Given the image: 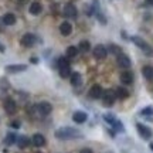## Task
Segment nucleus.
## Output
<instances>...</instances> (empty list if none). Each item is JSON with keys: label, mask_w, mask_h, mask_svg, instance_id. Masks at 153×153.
<instances>
[{"label": "nucleus", "mask_w": 153, "mask_h": 153, "mask_svg": "<svg viewBox=\"0 0 153 153\" xmlns=\"http://www.w3.org/2000/svg\"><path fill=\"white\" fill-rule=\"evenodd\" d=\"M92 54L97 60H105L106 55H108V48H106L105 45H102V44H98V45L94 47Z\"/></svg>", "instance_id": "obj_4"}, {"label": "nucleus", "mask_w": 153, "mask_h": 153, "mask_svg": "<svg viewBox=\"0 0 153 153\" xmlns=\"http://www.w3.org/2000/svg\"><path fill=\"white\" fill-rule=\"evenodd\" d=\"M1 23H3V20H0V31H3V27H1ZM4 24V23H3Z\"/></svg>", "instance_id": "obj_36"}, {"label": "nucleus", "mask_w": 153, "mask_h": 153, "mask_svg": "<svg viewBox=\"0 0 153 153\" xmlns=\"http://www.w3.org/2000/svg\"><path fill=\"white\" fill-rule=\"evenodd\" d=\"M115 94H116V98L119 99H126L129 97V92H128V89L123 87H118L115 89Z\"/></svg>", "instance_id": "obj_20"}, {"label": "nucleus", "mask_w": 153, "mask_h": 153, "mask_svg": "<svg viewBox=\"0 0 153 153\" xmlns=\"http://www.w3.org/2000/svg\"><path fill=\"white\" fill-rule=\"evenodd\" d=\"M136 129L137 132H139V135L143 137V139H150L152 137V129L150 128H148V126H145L143 123H137L136 125Z\"/></svg>", "instance_id": "obj_10"}, {"label": "nucleus", "mask_w": 153, "mask_h": 153, "mask_svg": "<svg viewBox=\"0 0 153 153\" xmlns=\"http://www.w3.org/2000/svg\"><path fill=\"white\" fill-rule=\"evenodd\" d=\"M78 47H74V45H70L68 48H67L65 51V55L68 57V58H74V57H76V54H78Z\"/></svg>", "instance_id": "obj_25"}, {"label": "nucleus", "mask_w": 153, "mask_h": 153, "mask_svg": "<svg viewBox=\"0 0 153 153\" xmlns=\"http://www.w3.org/2000/svg\"><path fill=\"white\" fill-rule=\"evenodd\" d=\"M9 88H10L9 81H7L6 78H0V89H1V91H7Z\"/></svg>", "instance_id": "obj_29"}, {"label": "nucleus", "mask_w": 153, "mask_h": 153, "mask_svg": "<svg viewBox=\"0 0 153 153\" xmlns=\"http://www.w3.org/2000/svg\"><path fill=\"white\" fill-rule=\"evenodd\" d=\"M17 142V136L13 133V132H10V133H7V136L4 137V143L7 145V146H10V145H13V143Z\"/></svg>", "instance_id": "obj_26"}, {"label": "nucleus", "mask_w": 153, "mask_h": 153, "mask_svg": "<svg viewBox=\"0 0 153 153\" xmlns=\"http://www.w3.org/2000/svg\"><path fill=\"white\" fill-rule=\"evenodd\" d=\"M60 33L62 34V36H70V34L72 33V26L71 23L68 22H62L60 24Z\"/></svg>", "instance_id": "obj_17"}, {"label": "nucleus", "mask_w": 153, "mask_h": 153, "mask_svg": "<svg viewBox=\"0 0 153 153\" xmlns=\"http://www.w3.org/2000/svg\"><path fill=\"white\" fill-rule=\"evenodd\" d=\"M1 20L4 23V26H13V24H16V22H17L16 16H14L13 13H6L4 16L1 17Z\"/></svg>", "instance_id": "obj_18"}, {"label": "nucleus", "mask_w": 153, "mask_h": 153, "mask_svg": "<svg viewBox=\"0 0 153 153\" xmlns=\"http://www.w3.org/2000/svg\"><path fill=\"white\" fill-rule=\"evenodd\" d=\"M87 114L85 112H82V111H76V112H74V115H72V120L75 122V123H84L85 120H87Z\"/></svg>", "instance_id": "obj_16"}, {"label": "nucleus", "mask_w": 153, "mask_h": 153, "mask_svg": "<svg viewBox=\"0 0 153 153\" xmlns=\"http://www.w3.org/2000/svg\"><path fill=\"white\" fill-rule=\"evenodd\" d=\"M26 70H27V65H24V64H13V65L6 67V72H9V74H17V72H23Z\"/></svg>", "instance_id": "obj_13"}, {"label": "nucleus", "mask_w": 153, "mask_h": 153, "mask_svg": "<svg viewBox=\"0 0 153 153\" xmlns=\"http://www.w3.org/2000/svg\"><path fill=\"white\" fill-rule=\"evenodd\" d=\"M67 65H70L68 60H65L64 57H61L60 60H58V68H61V67H67Z\"/></svg>", "instance_id": "obj_30"}, {"label": "nucleus", "mask_w": 153, "mask_h": 153, "mask_svg": "<svg viewBox=\"0 0 153 153\" xmlns=\"http://www.w3.org/2000/svg\"><path fill=\"white\" fill-rule=\"evenodd\" d=\"M140 114H142V115H153V108L148 106V108H145V109H143Z\"/></svg>", "instance_id": "obj_31"}, {"label": "nucleus", "mask_w": 153, "mask_h": 153, "mask_svg": "<svg viewBox=\"0 0 153 153\" xmlns=\"http://www.w3.org/2000/svg\"><path fill=\"white\" fill-rule=\"evenodd\" d=\"M19 1H24V0H19Z\"/></svg>", "instance_id": "obj_38"}, {"label": "nucleus", "mask_w": 153, "mask_h": 153, "mask_svg": "<svg viewBox=\"0 0 153 153\" xmlns=\"http://www.w3.org/2000/svg\"><path fill=\"white\" fill-rule=\"evenodd\" d=\"M102 104L105 105V106H112V105L115 104V99H116V94H115L114 89H105L104 94H102Z\"/></svg>", "instance_id": "obj_3"}, {"label": "nucleus", "mask_w": 153, "mask_h": 153, "mask_svg": "<svg viewBox=\"0 0 153 153\" xmlns=\"http://www.w3.org/2000/svg\"><path fill=\"white\" fill-rule=\"evenodd\" d=\"M64 16L68 17V19H75L78 16V10H76V7L72 3H67L64 6Z\"/></svg>", "instance_id": "obj_9"}, {"label": "nucleus", "mask_w": 153, "mask_h": 153, "mask_svg": "<svg viewBox=\"0 0 153 153\" xmlns=\"http://www.w3.org/2000/svg\"><path fill=\"white\" fill-rule=\"evenodd\" d=\"M119 79H120L122 84H125V85H131L132 82H133V74H132L131 71H123L119 75Z\"/></svg>", "instance_id": "obj_14"}, {"label": "nucleus", "mask_w": 153, "mask_h": 153, "mask_svg": "<svg viewBox=\"0 0 153 153\" xmlns=\"http://www.w3.org/2000/svg\"><path fill=\"white\" fill-rule=\"evenodd\" d=\"M104 119L109 123V125H112L115 128V131H119V132H122L123 131V126H122V123H120L118 119H115L112 115H104Z\"/></svg>", "instance_id": "obj_11"}, {"label": "nucleus", "mask_w": 153, "mask_h": 153, "mask_svg": "<svg viewBox=\"0 0 153 153\" xmlns=\"http://www.w3.org/2000/svg\"><path fill=\"white\" fill-rule=\"evenodd\" d=\"M116 62H118V65L122 67V68H129V67H131V64H132L131 58H129L126 54H123V53L116 57Z\"/></svg>", "instance_id": "obj_12"}, {"label": "nucleus", "mask_w": 153, "mask_h": 153, "mask_svg": "<svg viewBox=\"0 0 153 153\" xmlns=\"http://www.w3.org/2000/svg\"><path fill=\"white\" fill-rule=\"evenodd\" d=\"M132 41L136 44L137 47L142 50V51H143V53H145L146 55H153V48L150 47V45H149L148 43H146V41H145V40H143V38L136 37V36H135V37H132Z\"/></svg>", "instance_id": "obj_2"}, {"label": "nucleus", "mask_w": 153, "mask_h": 153, "mask_svg": "<svg viewBox=\"0 0 153 153\" xmlns=\"http://www.w3.org/2000/svg\"><path fill=\"white\" fill-rule=\"evenodd\" d=\"M37 109H38V112H40V115H41V116H47V115L51 114L53 106H51V104H50V102L43 101V102L37 104Z\"/></svg>", "instance_id": "obj_8"}, {"label": "nucleus", "mask_w": 153, "mask_h": 153, "mask_svg": "<svg viewBox=\"0 0 153 153\" xmlns=\"http://www.w3.org/2000/svg\"><path fill=\"white\" fill-rule=\"evenodd\" d=\"M79 153H94V152L89 148H84V149H81V150H79Z\"/></svg>", "instance_id": "obj_32"}, {"label": "nucleus", "mask_w": 153, "mask_h": 153, "mask_svg": "<svg viewBox=\"0 0 153 153\" xmlns=\"http://www.w3.org/2000/svg\"><path fill=\"white\" fill-rule=\"evenodd\" d=\"M78 50H79L81 53H88V51L91 50V44H89V41H88V40H82V41H79V44H78Z\"/></svg>", "instance_id": "obj_24"}, {"label": "nucleus", "mask_w": 153, "mask_h": 153, "mask_svg": "<svg viewBox=\"0 0 153 153\" xmlns=\"http://www.w3.org/2000/svg\"><path fill=\"white\" fill-rule=\"evenodd\" d=\"M41 10H43V7H41V4H40L38 1H33V3L30 4V9H28V11H30L33 16H38V14L41 13Z\"/></svg>", "instance_id": "obj_19"}, {"label": "nucleus", "mask_w": 153, "mask_h": 153, "mask_svg": "<svg viewBox=\"0 0 153 153\" xmlns=\"http://www.w3.org/2000/svg\"><path fill=\"white\" fill-rule=\"evenodd\" d=\"M31 143H33L34 146H37V148H41L45 145V137L41 135V133H36L33 137H31Z\"/></svg>", "instance_id": "obj_15"}, {"label": "nucleus", "mask_w": 153, "mask_h": 153, "mask_svg": "<svg viewBox=\"0 0 153 153\" xmlns=\"http://www.w3.org/2000/svg\"><path fill=\"white\" fill-rule=\"evenodd\" d=\"M37 153H41V152H37Z\"/></svg>", "instance_id": "obj_39"}, {"label": "nucleus", "mask_w": 153, "mask_h": 153, "mask_svg": "<svg viewBox=\"0 0 153 153\" xmlns=\"http://www.w3.org/2000/svg\"><path fill=\"white\" fill-rule=\"evenodd\" d=\"M72 71H71V67L67 65V67H61L60 68V75L62 78H68V76H71Z\"/></svg>", "instance_id": "obj_28"}, {"label": "nucleus", "mask_w": 153, "mask_h": 153, "mask_svg": "<svg viewBox=\"0 0 153 153\" xmlns=\"http://www.w3.org/2000/svg\"><path fill=\"white\" fill-rule=\"evenodd\" d=\"M142 74L146 79H153V67L152 65H145L142 68Z\"/></svg>", "instance_id": "obj_22"}, {"label": "nucleus", "mask_w": 153, "mask_h": 153, "mask_svg": "<svg viewBox=\"0 0 153 153\" xmlns=\"http://www.w3.org/2000/svg\"><path fill=\"white\" fill-rule=\"evenodd\" d=\"M102 94H104V89H102V87H101V85H98V84L92 85V87L89 88V91H88V95H89V98H91V99L102 98Z\"/></svg>", "instance_id": "obj_6"}, {"label": "nucleus", "mask_w": 153, "mask_h": 153, "mask_svg": "<svg viewBox=\"0 0 153 153\" xmlns=\"http://www.w3.org/2000/svg\"><path fill=\"white\" fill-rule=\"evenodd\" d=\"M3 106H4L6 114L14 115L17 112V104H16V101H14L13 98H6L4 102H3Z\"/></svg>", "instance_id": "obj_5"}, {"label": "nucleus", "mask_w": 153, "mask_h": 153, "mask_svg": "<svg viewBox=\"0 0 153 153\" xmlns=\"http://www.w3.org/2000/svg\"><path fill=\"white\" fill-rule=\"evenodd\" d=\"M145 3L148 6H153V0H145Z\"/></svg>", "instance_id": "obj_35"}, {"label": "nucleus", "mask_w": 153, "mask_h": 153, "mask_svg": "<svg viewBox=\"0 0 153 153\" xmlns=\"http://www.w3.org/2000/svg\"><path fill=\"white\" fill-rule=\"evenodd\" d=\"M81 132L76 131L75 128L71 126H64L55 131V137L60 139V140H70V139H76V137H81Z\"/></svg>", "instance_id": "obj_1"}, {"label": "nucleus", "mask_w": 153, "mask_h": 153, "mask_svg": "<svg viewBox=\"0 0 153 153\" xmlns=\"http://www.w3.org/2000/svg\"><path fill=\"white\" fill-rule=\"evenodd\" d=\"M30 139H28L27 136H20V137H17V145H19V148L20 149H24V148H27L28 145H30Z\"/></svg>", "instance_id": "obj_23"}, {"label": "nucleus", "mask_w": 153, "mask_h": 153, "mask_svg": "<svg viewBox=\"0 0 153 153\" xmlns=\"http://www.w3.org/2000/svg\"><path fill=\"white\" fill-rule=\"evenodd\" d=\"M70 79H71V84L74 87H79L82 84V78H81V74H78V72H72L71 76H70Z\"/></svg>", "instance_id": "obj_21"}, {"label": "nucleus", "mask_w": 153, "mask_h": 153, "mask_svg": "<svg viewBox=\"0 0 153 153\" xmlns=\"http://www.w3.org/2000/svg\"><path fill=\"white\" fill-rule=\"evenodd\" d=\"M4 51H6V47L1 43H0V53H4Z\"/></svg>", "instance_id": "obj_34"}, {"label": "nucleus", "mask_w": 153, "mask_h": 153, "mask_svg": "<svg viewBox=\"0 0 153 153\" xmlns=\"http://www.w3.org/2000/svg\"><path fill=\"white\" fill-rule=\"evenodd\" d=\"M150 149H152V150H153V143H152V145H150Z\"/></svg>", "instance_id": "obj_37"}, {"label": "nucleus", "mask_w": 153, "mask_h": 153, "mask_svg": "<svg viewBox=\"0 0 153 153\" xmlns=\"http://www.w3.org/2000/svg\"><path fill=\"white\" fill-rule=\"evenodd\" d=\"M11 126H13V128H20V122H19V120H14V122H11Z\"/></svg>", "instance_id": "obj_33"}, {"label": "nucleus", "mask_w": 153, "mask_h": 153, "mask_svg": "<svg viewBox=\"0 0 153 153\" xmlns=\"http://www.w3.org/2000/svg\"><path fill=\"white\" fill-rule=\"evenodd\" d=\"M36 41H37V38L31 33H26L22 37V40H20V43H22L23 47H33L34 44H36Z\"/></svg>", "instance_id": "obj_7"}, {"label": "nucleus", "mask_w": 153, "mask_h": 153, "mask_svg": "<svg viewBox=\"0 0 153 153\" xmlns=\"http://www.w3.org/2000/svg\"><path fill=\"white\" fill-rule=\"evenodd\" d=\"M108 51H109L111 54H114V55H118L122 54V48H120L119 45H116V44H111L109 47H108Z\"/></svg>", "instance_id": "obj_27"}]
</instances>
